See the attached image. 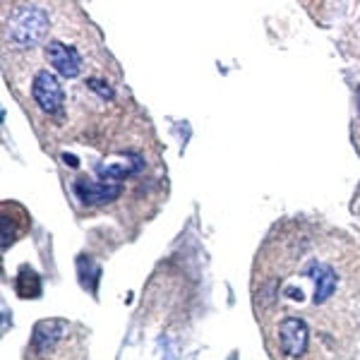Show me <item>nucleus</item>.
<instances>
[{"mask_svg":"<svg viewBox=\"0 0 360 360\" xmlns=\"http://www.w3.org/2000/svg\"><path fill=\"white\" fill-rule=\"evenodd\" d=\"M44 53H46L49 65L53 68L60 77L75 79V77H79V75H82L84 58H82V53H79L77 46L65 44L63 39H49L46 46H44Z\"/></svg>","mask_w":360,"mask_h":360,"instance_id":"obj_4","label":"nucleus"},{"mask_svg":"<svg viewBox=\"0 0 360 360\" xmlns=\"http://www.w3.org/2000/svg\"><path fill=\"white\" fill-rule=\"evenodd\" d=\"M32 98L44 115H58L65 106V91L51 70H39L32 79Z\"/></svg>","mask_w":360,"mask_h":360,"instance_id":"obj_3","label":"nucleus"},{"mask_svg":"<svg viewBox=\"0 0 360 360\" xmlns=\"http://www.w3.org/2000/svg\"><path fill=\"white\" fill-rule=\"evenodd\" d=\"M252 307L271 360H344L360 332V250L319 224L283 221L252 266Z\"/></svg>","mask_w":360,"mask_h":360,"instance_id":"obj_1","label":"nucleus"},{"mask_svg":"<svg viewBox=\"0 0 360 360\" xmlns=\"http://www.w3.org/2000/svg\"><path fill=\"white\" fill-rule=\"evenodd\" d=\"M49 13L39 5H17L10 13V20H5V39H10V44L22 51L44 44L49 39Z\"/></svg>","mask_w":360,"mask_h":360,"instance_id":"obj_2","label":"nucleus"},{"mask_svg":"<svg viewBox=\"0 0 360 360\" xmlns=\"http://www.w3.org/2000/svg\"><path fill=\"white\" fill-rule=\"evenodd\" d=\"M72 193L84 205H103L120 197V185L115 183H91V180L77 178L72 183Z\"/></svg>","mask_w":360,"mask_h":360,"instance_id":"obj_5","label":"nucleus"},{"mask_svg":"<svg viewBox=\"0 0 360 360\" xmlns=\"http://www.w3.org/2000/svg\"><path fill=\"white\" fill-rule=\"evenodd\" d=\"M353 144L360 152V86L356 91V115H353Z\"/></svg>","mask_w":360,"mask_h":360,"instance_id":"obj_7","label":"nucleus"},{"mask_svg":"<svg viewBox=\"0 0 360 360\" xmlns=\"http://www.w3.org/2000/svg\"><path fill=\"white\" fill-rule=\"evenodd\" d=\"M15 288L22 298H37V295H41V281H39L37 271L29 269V266H22L20 269V276H17V281H15Z\"/></svg>","mask_w":360,"mask_h":360,"instance_id":"obj_6","label":"nucleus"}]
</instances>
